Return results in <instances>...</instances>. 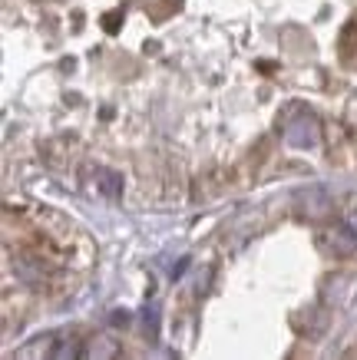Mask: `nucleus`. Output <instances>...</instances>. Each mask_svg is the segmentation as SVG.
<instances>
[{
  "label": "nucleus",
  "mask_w": 357,
  "mask_h": 360,
  "mask_svg": "<svg viewBox=\"0 0 357 360\" xmlns=\"http://www.w3.org/2000/svg\"><path fill=\"white\" fill-rule=\"evenodd\" d=\"M318 139H321V126H318V120L308 116V112H298V116L284 126V142L294 146V149H314Z\"/></svg>",
  "instance_id": "1"
},
{
  "label": "nucleus",
  "mask_w": 357,
  "mask_h": 360,
  "mask_svg": "<svg viewBox=\"0 0 357 360\" xmlns=\"http://www.w3.org/2000/svg\"><path fill=\"white\" fill-rule=\"evenodd\" d=\"M325 245H327V251L331 255H337V258H347L351 251L357 248V231H354V225H337V229H331L325 235Z\"/></svg>",
  "instance_id": "2"
},
{
  "label": "nucleus",
  "mask_w": 357,
  "mask_h": 360,
  "mask_svg": "<svg viewBox=\"0 0 357 360\" xmlns=\"http://www.w3.org/2000/svg\"><path fill=\"white\" fill-rule=\"evenodd\" d=\"M89 344H93V347L87 350V357H116V354H119L116 347H106V344H109L106 338H96V340H89Z\"/></svg>",
  "instance_id": "3"
},
{
  "label": "nucleus",
  "mask_w": 357,
  "mask_h": 360,
  "mask_svg": "<svg viewBox=\"0 0 357 360\" xmlns=\"http://www.w3.org/2000/svg\"><path fill=\"white\" fill-rule=\"evenodd\" d=\"M354 231H357V219H354Z\"/></svg>",
  "instance_id": "4"
}]
</instances>
